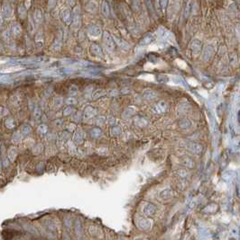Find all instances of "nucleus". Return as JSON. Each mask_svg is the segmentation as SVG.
Masks as SVG:
<instances>
[{"label": "nucleus", "instance_id": "nucleus-1", "mask_svg": "<svg viewBox=\"0 0 240 240\" xmlns=\"http://www.w3.org/2000/svg\"><path fill=\"white\" fill-rule=\"evenodd\" d=\"M103 42L104 44L106 46V48L110 51H113L116 48V42L114 41V38L111 36V34L109 32H104L103 33Z\"/></svg>", "mask_w": 240, "mask_h": 240}, {"label": "nucleus", "instance_id": "nucleus-2", "mask_svg": "<svg viewBox=\"0 0 240 240\" xmlns=\"http://www.w3.org/2000/svg\"><path fill=\"white\" fill-rule=\"evenodd\" d=\"M72 28L74 30H79L81 24V15H80V9L79 6H76L74 9L73 16H72Z\"/></svg>", "mask_w": 240, "mask_h": 240}, {"label": "nucleus", "instance_id": "nucleus-3", "mask_svg": "<svg viewBox=\"0 0 240 240\" xmlns=\"http://www.w3.org/2000/svg\"><path fill=\"white\" fill-rule=\"evenodd\" d=\"M156 210H157V208L153 203H147V204H145L144 207V209H143L144 214L146 215V216H148V217L154 216L155 214Z\"/></svg>", "mask_w": 240, "mask_h": 240}, {"label": "nucleus", "instance_id": "nucleus-4", "mask_svg": "<svg viewBox=\"0 0 240 240\" xmlns=\"http://www.w3.org/2000/svg\"><path fill=\"white\" fill-rule=\"evenodd\" d=\"M213 52H214V51H213V48L211 46H209V45L206 46L205 49L202 51L201 60H203V61H209V60H210V59L213 56Z\"/></svg>", "mask_w": 240, "mask_h": 240}, {"label": "nucleus", "instance_id": "nucleus-5", "mask_svg": "<svg viewBox=\"0 0 240 240\" xmlns=\"http://www.w3.org/2000/svg\"><path fill=\"white\" fill-rule=\"evenodd\" d=\"M96 114H97V110L95 108H93L91 106H87L83 112V118L85 120H89V119H91L92 117H94Z\"/></svg>", "mask_w": 240, "mask_h": 240}, {"label": "nucleus", "instance_id": "nucleus-6", "mask_svg": "<svg viewBox=\"0 0 240 240\" xmlns=\"http://www.w3.org/2000/svg\"><path fill=\"white\" fill-rule=\"evenodd\" d=\"M89 50L91 51L92 54H94L95 56L102 59L103 58V51H102V49L99 45H98L97 43H92L89 47Z\"/></svg>", "mask_w": 240, "mask_h": 240}, {"label": "nucleus", "instance_id": "nucleus-7", "mask_svg": "<svg viewBox=\"0 0 240 240\" xmlns=\"http://www.w3.org/2000/svg\"><path fill=\"white\" fill-rule=\"evenodd\" d=\"M154 40H155V35L153 33H148L139 42V45L140 46H146V45L152 43Z\"/></svg>", "mask_w": 240, "mask_h": 240}, {"label": "nucleus", "instance_id": "nucleus-8", "mask_svg": "<svg viewBox=\"0 0 240 240\" xmlns=\"http://www.w3.org/2000/svg\"><path fill=\"white\" fill-rule=\"evenodd\" d=\"M136 224H137V227L142 230H147L151 227V222L147 219H143V218L139 219Z\"/></svg>", "mask_w": 240, "mask_h": 240}, {"label": "nucleus", "instance_id": "nucleus-9", "mask_svg": "<svg viewBox=\"0 0 240 240\" xmlns=\"http://www.w3.org/2000/svg\"><path fill=\"white\" fill-rule=\"evenodd\" d=\"M61 18L63 20V22L66 24H70L71 23V20H72V14L70 10L69 9H64L61 12Z\"/></svg>", "mask_w": 240, "mask_h": 240}, {"label": "nucleus", "instance_id": "nucleus-10", "mask_svg": "<svg viewBox=\"0 0 240 240\" xmlns=\"http://www.w3.org/2000/svg\"><path fill=\"white\" fill-rule=\"evenodd\" d=\"M201 48H202V43H201V42L199 40L195 39V40H193L191 42V43H190V49L192 50V51L195 54L199 53L201 51Z\"/></svg>", "mask_w": 240, "mask_h": 240}, {"label": "nucleus", "instance_id": "nucleus-11", "mask_svg": "<svg viewBox=\"0 0 240 240\" xmlns=\"http://www.w3.org/2000/svg\"><path fill=\"white\" fill-rule=\"evenodd\" d=\"M12 13H13V11H12L11 5L8 3H5L2 5V15H3V17L9 18V17H11Z\"/></svg>", "mask_w": 240, "mask_h": 240}, {"label": "nucleus", "instance_id": "nucleus-12", "mask_svg": "<svg viewBox=\"0 0 240 240\" xmlns=\"http://www.w3.org/2000/svg\"><path fill=\"white\" fill-rule=\"evenodd\" d=\"M88 33H89V35L94 36V37H98V36H99L102 33L100 27L97 26V25H90L88 28Z\"/></svg>", "mask_w": 240, "mask_h": 240}, {"label": "nucleus", "instance_id": "nucleus-13", "mask_svg": "<svg viewBox=\"0 0 240 240\" xmlns=\"http://www.w3.org/2000/svg\"><path fill=\"white\" fill-rule=\"evenodd\" d=\"M11 33L13 36L15 37H19L22 33V27L18 23H15L11 26Z\"/></svg>", "mask_w": 240, "mask_h": 240}, {"label": "nucleus", "instance_id": "nucleus-14", "mask_svg": "<svg viewBox=\"0 0 240 240\" xmlns=\"http://www.w3.org/2000/svg\"><path fill=\"white\" fill-rule=\"evenodd\" d=\"M189 148L191 152H193L195 154H200L203 150V148L201 145H199L198 143H194V142L189 143Z\"/></svg>", "mask_w": 240, "mask_h": 240}, {"label": "nucleus", "instance_id": "nucleus-15", "mask_svg": "<svg viewBox=\"0 0 240 240\" xmlns=\"http://www.w3.org/2000/svg\"><path fill=\"white\" fill-rule=\"evenodd\" d=\"M174 197V191L172 189H164L160 192V198L162 200H169Z\"/></svg>", "mask_w": 240, "mask_h": 240}, {"label": "nucleus", "instance_id": "nucleus-16", "mask_svg": "<svg viewBox=\"0 0 240 240\" xmlns=\"http://www.w3.org/2000/svg\"><path fill=\"white\" fill-rule=\"evenodd\" d=\"M17 156V149L15 147H11L8 151H7V157H8V160L10 162H15V158Z\"/></svg>", "mask_w": 240, "mask_h": 240}, {"label": "nucleus", "instance_id": "nucleus-17", "mask_svg": "<svg viewBox=\"0 0 240 240\" xmlns=\"http://www.w3.org/2000/svg\"><path fill=\"white\" fill-rule=\"evenodd\" d=\"M218 209H219V206H218L217 204H215V203H210V204L207 205V206L204 208L203 211L206 212V213H214V212H216V211L218 210Z\"/></svg>", "mask_w": 240, "mask_h": 240}, {"label": "nucleus", "instance_id": "nucleus-18", "mask_svg": "<svg viewBox=\"0 0 240 240\" xmlns=\"http://www.w3.org/2000/svg\"><path fill=\"white\" fill-rule=\"evenodd\" d=\"M101 12L103 14L104 16L106 17H109V14H110V9H109V5L107 1H104L102 3V5H101Z\"/></svg>", "mask_w": 240, "mask_h": 240}, {"label": "nucleus", "instance_id": "nucleus-19", "mask_svg": "<svg viewBox=\"0 0 240 240\" xmlns=\"http://www.w3.org/2000/svg\"><path fill=\"white\" fill-rule=\"evenodd\" d=\"M34 20L35 23H41L43 22V14H42V11L40 9H36L34 12Z\"/></svg>", "mask_w": 240, "mask_h": 240}, {"label": "nucleus", "instance_id": "nucleus-20", "mask_svg": "<svg viewBox=\"0 0 240 240\" xmlns=\"http://www.w3.org/2000/svg\"><path fill=\"white\" fill-rule=\"evenodd\" d=\"M98 9V4L94 1H90L87 5H86V10L89 13H95Z\"/></svg>", "mask_w": 240, "mask_h": 240}, {"label": "nucleus", "instance_id": "nucleus-21", "mask_svg": "<svg viewBox=\"0 0 240 240\" xmlns=\"http://www.w3.org/2000/svg\"><path fill=\"white\" fill-rule=\"evenodd\" d=\"M155 97H156L155 93H154V91L150 90V89L145 90L144 93V98L145 100H153V99H154Z\"/></svg>", "mask_w": 240, "mask_h": 240}, {"label": "nucleus", "instance_id": "nucleus-22", "mask_svg": "<svg viewBox=\"0 0 240 240\" xmlns=\"http://www.w3.org/2000/svg\"><path fill=\"white\" fill-rule=\"evenodd\" d=\"M191 10H192V1H189L186 5V7L184 9V16L185 18H188L191 13Z\"/></svg>", "mask_w": 240, "mask_h": 240}, {"label": "nucleus", "instance_id": "nucleus-23", "mask_svg": "<svg viewBox=\"0 0 240 240\" xmlns=\"http://www.w3.org/2000/svg\"><path fill=\"white\" fill-rule=\"evenodd\" d=\"M3 38H4L5 42H6V44L8 46H12L13 45V41H12V38H11V35H10V33L9 32H7V31L4 32Z\"/></svg>", "mask_w": 240, "mask_h": 240}, {"label": "nucleus", "instance_id": "nucleus-24", "mask_svg": "<svg viewBox=\"0 0 240 240\" xmlns=\"http://www.w3.org/2000/svg\"><path fill=\"white\" fill-rule=\"evenodd\" d=\"M190 125H191V122L188 120V119H182V120H180V121H179V126H180V128L183 129H189V128L190 127Z\"/></svg>", "mask_w": 240, "mask_h": 240}, {"label": "nucleus", "instance_id": "nucleus-25", "mask_svg": "<svg viewBox=\"0 0 240 240\" xmlns=\"http://www.w3.org/2000/svg\"><path fill=\"white\" fill-rule=\"evenodd\" d=\"M83 139H84V135L82 132L79 131V132H76L75 135H74V142H76L77 144H80L83 142Z\"/></svg>", "mask_w": 240, "mask_h": 240}, {"label": "nucleus", "instance_id": "nucleus-26", "mask_svg": "<svg viewBox=\"0 0 240 240\" xmlns=\"http://www.w3.org/2000/svg\"><path fill=\"white\" fill-rule=\"evenodd\" d=\"M135 121L136 125L139 126V127H144V126H146L148 124V120L144 119V117H136V119H135Z\"/></svg>", "mask_w": 240, "mask_h": 240}, {"label": "nucleus", "instance_id": "nucleus-27", "mask_svg": "<svg viewBox=\"0 0 240 240\" xmlns=\"http://www.w3.org/2000/svg\"><path fill=\"white\" fill-rule=\"evenodd\" d=\"M5 127L7 129H14L15 127V120L13 118H8V119H6L5 121Z\"/></svg>", "mask_w": 240, "mask_h": 240}, {"label": "nucleus", "instance_id": "nucleus-28", "mask_svg": "<svg viewBox=\"0 0 240 240\" xmlns=\"http://www.w3.org/2000/svg\"><path fill=\"white\" fill-rule=\"evenodd\" d=\"M104 95H106V91H104V90H97V91H95L93 93L92 98L94 100H96V99H99V98H100V97H102Z\"/></svg>", "mask_w": 240, "mask_h": 240}, {"label": "nucleus", "instance_id": "nucleus-29", "mask_svg": "<svg viewBox=\"0 0 240 240\" xmlns=\"http://www.w3.org/2000/svg\"><path fill=\"white\" fill-rule=\"evenodd\" d=\"M21 132L23 135H28L32 132V128L31 126L27 125V124H24L21 127Z\"/></svg>", "mask_w": 240, "mask_h": 240}, {"label": "nucleus", "instance_id": "nucleus-30", "mask_svg": "<svg viewBox=\"0 0 240 240\" xmlns=\"http://www.w3.org/2000/svg\"><path fill=\"white\" fill-rule=\"evenodd\" d=\"M90 134L93 138H99L101 136L102 134V131L99 128H94L90 130Z\"/></svg>", "mask_w": 240, "mask_h": 240}, {"label": "nucleus", "instance_id": "nucleus-31", "mask_svg": "<svg viewBox=\"0 0 240 240\" xmlns=\"http://www.w3.org/2000/svg\"><path fill=\"white\" fill-rule=\"evenodd\" d=\"M132 8L134 11L138 12L141 9V2L140 0H132Z\"/></svg>", "mask_w": 240, "mask_h": 240}, {"label": "nucleus", "instance_id": "nucleus-32", "mask_svg": "<svg viewBox=\"0 0 240 240\" xmlns=\"http://www.w3.org/2000/svg\"><path fill=\"white\" fill-rule=\"evenodd\" d=\"M18 14H19V16L24 19L26 15V7L24 5H20L18 7Z\"/></svg>", "mask_w": 240, "mask_h": 240}, {"label": "nucleus", "instance_id": "nucleus-33", "mask_svg": "<svg viewBox=\"0 0 240 240\" xmlns=\"http://www.w3.org/2000/svg\"><path fill=\"white\" fill-rule=\"evenodd\" d=\"M61 48V41L60 39H56L55 42H54L53 46H52V49L55 51H59Z\"/></svg>", "mask_w": 240, "mask_h": 240}, {"label": "nucleus", "instance_id": "nucleus-34", "mask_svg": "<svg viewBox=\"0 0 240 240\" xmlns=\"http://www.w3.org/2000/svg\"><path fill=\"white\" fill-rule=\"evenodd\" d=\"M134 114V109L132 107H128L124 113H123V118H129Z\"/></svg>", "mask_w": 240, "mask_h": 240}, {"label": "nucleus", "instance_id": "nucleus-35", "mask_svg": "<svg viewBox=\"0 0 240 240\" xmlns=\"http://www.w3.org/2000/svg\"><path fill=\"white\" fill-rule=\"evenodd\" d=\"M110 132H111L112 136H118L121 134V128L118 126H114V127H112Z\"/></svg>", "mask_w": 240, "mask_h": 240}, {"label": "nucleus", "instance_id": "nucleus-36", "mask_svg": "<svg viewBox=\"0 0 240 240\" xmlns=\"http://www.w3.org/2000/svg\"><path fill=\"white\" fill-rule=\"evenodd\" d=\"M157 108L159 109L160 112H165L167 110V104H166L165 102L162 101V102L157 104Z\"/></svg>", "mask_w": 240, "mask_h": 240}, {"label": "nucleus", "instance_id": "nucleus-37", "mask_svg": "<svg viewBox=\"0 0 240 240\" xmlns=\"http://www.w3.org/2000/svg\"><path fill=\"white\" fill-rule=\"evenodd\" d=\"M47 131H48V127H47V125H45V124H41V125H39V127H38V132H39L40 134H45V133H47Z\"/></svg>", "mask_w": 240, "mask_h": 240}, {"label": "nucleus", "instance_id": "nucleus-38", "mask_svg": "<svg viewBox=\"0 0 240 240\" xmlns=\"http://www.w3.org/2000/svg\"><path fill=\"white\" fill-rule=\"evenodd\" d=\"M183 165L186 166V167H193L194 166V162L191 158L190 157H187L183 160Z\"/></svg>", "mask_w": 240, "mask_h": 240}, {"label": "nucleus", "instance_id": "nucleus-39", "mask_svg": "<svg viewBox=\"0 0 240 240\" xmlns=\"http://www.w3.org/2000/svg\"><path fill=\"white\" fill-rule=\"evenodd\" d=\"M74 108L73 107H70V106H68L67 108H65L64 109V111H63V115L64 116H68V115H70L71 114H73L74 113Z\"/></svg>", "mask_w": 240, "mask_h": 240}, {"label": "nucleus", "instance_id": "nucleus-40", "mask_svg": "<svg viewBox=\"0 0 240 240\" xmlns=\"http://www.w3.org/2000/svg\"><path fill=\"white\" fill-rule=\"evenodd\" d=\"M12 139L14 142H19L21 139H22V135L20 132H15L13 134V137H12Z\"/></svg>", "mask_w": 240, "mask_h": 240}, {"label": "nucleus", "instance_id": "nucleus-41", "mask_svg": "<svg viewBox=\"0 0 240 240\" xmlns=\"http://www.w3.org/2000/svg\"><path fill=\"white\" fill-rule=\"evenodd\" d=\"M54 105H55V106H58V107H60V105L63 104V99H62L61 97H60V96H57V97H55V98H54Z\"/></svg>", "mask_w": 240, "mask_h": 240}, {"label": "nucleus", "instance_id": "nucleus-42", "mask_svg": "<svg viewBox=\"0 0 240 240\" xmlns=\"http://www.w3.org/2000/svg\"><path fill=\"white\" fill-rule=\"evenodd\" d=\"M78 86H71L70 87V90H69V93H70V95H76L77 93H78Z\"/></svg>", "mask_w": 240, "mask_h": 240}, {"label": "nucleus", "instance_id": "nucleus-43", "mask_svg": "<svg viewBox=\"0 0 240 240\" xmlns=\"http://www.w3.org/2000/svg\"><path fill=\"white\" fill-rule=\"evenodd\" d=\"M66 104H69V105H73L76 104V99L73 98V97H70L66 100Z\"/></svg>", "mask_w": 240, "mask_h": 240}, {"label": "nucleus", "instance_id": "nucleus-44", "mask_svg": "<svg viewBox=\"0 0 240 240\" xmlns=\"http://www.w3.org/2000/svg\"><path fill=\"white\" fill-rule=\"evenodd\" d=\"M8 114L7 109H5V107H0V117H4Z\"/></svg>", "mask_w": 240, "mask_h": 240}, {"label": "nucleus", "instance_id": "nucleus-45", "mask_svg": "<svg viewBox=\"0 0 240 240\" xmlns=\"http://www.w3.org/2000/svg\"><path fill=\"white\" fill-rule=\"evenodd\" d=\"M41 110L39 109V108H35L34 109V117L35 118H39L40 116H41Z\"/></svg>", "mask_w": 240, "mask_h": 240}, {"label": "nucleus", "instance_id": "nucleus-46", "mask_svg": "<svg viewBox=\"0 0 240 240\" xmlns=\"http://www.w3.org/2000/svg\"><path fill=\"white\" fill-rule=\"evenodd\" d=\"M168 0H160V5L163 9H165L167 7Z\"/></svg>", "mask_w": 240, "mask_h": 240}, {"label": "nucleus", "instance_id": "nucleus-47", "mask_svg": "<svg viewBox=\"0 0 240 240\" xmlns=\"http://www.w3.org/2000/svg\"><path fill=\"white\" fill-rule=\"evenodd\" d=\"M24 228L26 229V230H28V231H30V232H35L34 228L33 226H31V225H25Z\"/></svg>", "mask_w": 240, "mask_h": 240}, {"label": "nucleus", "instance_id": "nucleus-48", "mask_svg": "<svg viewBox=\"0 0 240 240\" xmlns=\"http://www.w3.org/2000/svg\"><path fill=\"white\" fill-rule=\"evenodd\" d=\"M55 4H56V1L55 0H50V2H49V7L50 8H53L55 5Z\"/></svg>", "mask_w": 240, "mask_h": 240}, {"label": "nucleus", "instance_id": "nucleus-49", "mask_svg": "<svg viewBox=\"0 0 240 240\" xmlns=\"http://www.w3.org/2000/svg\"><path fill=\"white\" fill-rule=\"evenodd\" d=\"M146 5H147L148 8H149L150 10H153V5H152L151 0H146Z\"/></svg>", "mask_w": 240, "mask_h": 240}, {"label": "nucleus", "instance_id": "nucleus-50", "mask_svg": "<svg viewBox=\"0 0 240 240\" xmlns=\"http://www.w3.org/2000/svg\"><path fill=\"white\" fill-rule=\"evenodd\" d=\"M3 23H4V17H3L2 14H0V27H2Z\"/></svg>", "mask_w": 240, "mask_h": 240}, {"label": "nucleus", "instance_id": "nucleus-51", "mask_svg": "<svg viewBox=\"0 0 240 240\" xmlns=\"http://www.w3.org/2000/svg\"><path fill=\"white\" fill-rule=\"evenodd\" d=\"M3 163H4V167H8V160H7L6 158H5V159L3 160Z\"/></svg>", "mask_w": 240, "mask_h": 240}, {"label": "nucleus", "instance_id": "nucleus-52", "mask_svg": "<svg viewBox=\"0 0 240 240\" xmlns=\"http://www.w3.org/2000/svg\"><path fill=\"white\" fill-rule=\"evenodd\" d=\"M118 94V92L117 90H113V91H110V95H117Z\"/></svg>", "mask_w": 240, "mask_h": 240}, {"label": "nucleus", "instance_id": "nucleus-53", "mask_svg": "<svg viewBox=\"0 0 240 240\" xmlns=\"http://www.w3.org/2000/svg\"><path fill=\"white\" fill-rule=\"evenodd\" d=\"M1 169H2V163L0 162V171H1Z\"/></svg>", "mask_w": 240, "mask_h": 240}, {"label": "nucleus", "instance_id": "nucleus-54", "mask_svg": "<svg viewBox=\"0 0 240 240\" xmlns=\"http://www.w3.org/2000/svg\"><path fill=\"white\" fill-rule=\"evenodd\" d=\"M135 240H144V239H143V238H138V239H135Z\"/></svg>", "mask_w": 240, "mask_h": 240}, {"label": "nucleus", "instance_id": "nucleus-55", "mask_svg": "<svg viewBox=\"0 0 240 240\" xmlns=\"http://www.w3.org/2000/svg\"><path fill=\"white\" fill-rule=\"evenodd\" d=\"M10 1H11V2H14V1H15V0H10Z\"/></svg>", "mask_w": 240, "mask_h": 240}, {"label": "nucleus", "instance_id": "nucleus-56", "mask_svg": "<svg viewBox=\"0 0 240 240\" xmlns=\"http://www.w3.org/2000/svg\"><path fill=\"white\" fill-rule=\"evenodd\" d=\"M0 48H1V44H0Z\"/></svg>", "mask_w": 240, "mask_h": 240}]
</instances>
